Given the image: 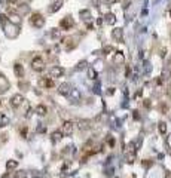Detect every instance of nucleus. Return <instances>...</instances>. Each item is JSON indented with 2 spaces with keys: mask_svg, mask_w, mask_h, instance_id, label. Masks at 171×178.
<instances>
[{
  "mask_svg": "<svg viewBox=\"0 0 171 178\" xmlns=\"http://www.w3.org/2000/svg\"><path fill=\"white\" fill-rule=\"evenodd\" d=\"M125 160L128 163H134L136 162V156H137V149H136V144L134 143H130L125 149Z\"/></svg>",
  "mask_w": 171,
  "mask_h": 178,
  "instance_id": "f257e3e1",
  "label": "nucleus"
},
{
  "mask_svg": "<svg viewBox=\"0 0 171 178\" xmlns=\"http://www.w3.org/2000/svg\"><path fill=\"white\" fill-rule=\"evenodd\" d=\"M30 24H31L33 27H36V28H40V27H43L45 19H43V16H42L40 13H33L31 18H30Z\"/></svg>",
  "mask_w": 171,
  "mask_h": 178,
  "instance_id": "f03ea898",
  "label": "nucleus"
},
{
  "mask_svg": "<svg viewBox=\"0 0 171 178\" xmlns=\"http://www.w3.org/2000/svg\"><path fill=\"white\" fill-rule=\"evenodd\" d=\"M31 68H33L34 71H43V68H45V62H43V59L39 58V56H36V58L31 61Z\"/></svg>",
  "mask_w": 171,
  "mask_h": 178,
  "instance_id": "7ed1b4c3",
  "label": "nucleus"
},
{
  "mask_svg": "<svg viewBox=\"0 0 171 178\" xmlns=\"http://www.w3.org/2000/svg\"><path fill=\"white\" fill-rule=\"evenodd\" d=\"M63 135H66V137H70L71 134H73V123L71 122H64V125H63V132H61Z\"/></svg>",
  "mask_w": 171,
  "mask_h": 178,
  "instance_id": "20e7f679",
  "label": "nucleus"
},
{
  "mask_svg": "<svg viewBox=\"0 0 171 178\" xmlns=\"http://www.w3.org/2000/svg\"><path fill=\"white\" fill-rule=\"evenodd\" d=\"M73 19L70 18V16H67V18H64V19H61V22H60V27L63 28V30H69V28H71L73 27Z\"/></svg>",
  "mask_w": 171,
  "mask_h": 178,
  "instance_id": "39448f33",
  "label": "nucleus"
},
{
  "mask_svg": "<svg viewBox=\"0 0 171 178\" xmlns=\"http://www.w3.org/2000/svg\"><path fill=\"white\" fill-rule=\"evenodd\" d=\"M63 73H64V70L61 67H52L49 71V76H51V79H57V77H61Z\"/></svg>",
  "mask_w": 171,
  "mask_h": 178,
  "instance_id": "423d86ee",
  "label": "nucleus"
},
{
  "mask_svg": "<svg viewBox=\"0 0 171 178\" xmlns=\"http://www.w3.org/2000/svg\"><path fill=\"white\" fill-rule=\"evenodd\" d=\"M22 103H24V97L19 95V94H18V95H13L12 100H10V104H12V107H15V108H18Z\"/></svg>",
  "mask_w": 171,
  "mask_h": 178,
  "instance_id": "0eeeda50",
  "label": "nucleus"
},
{
  "mask_svg": "<svg viewBox=\"0 0 171 178\" xmlns=\"http://www.w3.org/2000/svg\"><path fill=\"white\" fill-rule=\"evenodd\" d=\"M7 21H9L10 24H13V25H18V24L21 22V18H19V15H16V13H12V15L7 18Z\"/></svg>",
  "mask_w": 171,
  "mask_h": 178,
  "instance_id": "6e6552de",
  "label": "nucleus"
},
{
  "mask_svg": "<svg viewBox=\"0 0 171 178\" xmlns=\"http://www.w3.org/2000/svg\"><path fill=\"white\" fill-rule=\"evenodd\" d=\"M40 85L45 86V88H52L54 86V80L51 77H46V79H42L40 80Z\"/></svg>",
  "mask_w": 171,
  "mask_h": 178,
  "instance_id": "1a4fd4ad",
  "label": "nucleus"
},
{
  "mask_svg": "<svg viewBox=\"0 0 171 178\" xmlns=\"http://www.w3.org/2000/svg\"><path fill=\"white\" fill-rule=\"evenodd\" d=\"M61 4H63V0H57V1L52 3V6L49 7V12H57V10H60Z\"/></svg>",
  "mask_w": 171,
  "mask_h": 178,
  "instance_id": "9d476101",
  "label": "nucleus"
},
{
  "mask_svg": "<svg viewBox=\"0 0 171 178\" xmlns=\"http://www.w3.org/2000/svg\"><path fill=\"white\" fill-rule=\"evenodd\" d=\"M13 70H15V74H16L18 77H22V76H24V68H22L21 64H15Z\"/></svg>",
  "mask_w": 171,
  "mask_h": 178,
  "instance_id": "9b49d317",
  "label": "nucleus"
},
{
  "mask_svg": "<svg viewBox=\"0 0 171 178\" xmlns=\"http://www.w3.org/2000/svg\"><path fill=\"white\" fill-rule=\"evenodd\" d=\"M58 92H60V94H63V95H67V94L70 92V86H69L67 83H63V85H60Z\"/></svg>",
  "mask_w": 171,
  "mask_h": 178,
  "instance_id": "f8f14e48",
  "label": "nucleus"
},
{
  "mask_svg": "<svg viewBox=\"0 0 171 178\" xmlns=\"http://www.w3.org/2000/svg\"><path fill=\"white\" fill-rule=\"evenodd\" d=\"M36 113H37L39 116H45V114L48 113V108H46L45 105H42V104H40V105H37V107H36Z\"/></svg>",
  "mask_w": 171,
  "mask_h": 178,
  "instance_id": "ddd939ff",
  "label": "nucleus"
},
{
  "mask_svg": "<svg viewBox=\"0 0 171 178\" xmlns=\"http://www.w3.org/2000/svg\"><path fill=\"white\" fill-rule=\"evenodd\" d=\"M113 37H115L118 42H121V40H122V30H121V28H115V30H113Z\"/></svg>",
  "mask_w": 171,
  "mask_h": 178,
  "instance_id": "4468645a",
  "label": "nucleus"
},
{
  "mask_svg": "<svg viewBox=\"0 0 171 178\" xmlns=\"http://www.w3.org/2000/svg\"><path fill=\"white\" fill-rule=\"evenodd\" d=\"M51 137H52V141H54V143H58V141L63 138V134H61L60 131H55V132H52Z\"/></svg>",
  "mask_w": 171,
  "mask_h": 178,
  "instance_id": "2eb2a0df",
  "label": "nucleus"
},
{
  "mask_svg": "<svg viewBox=\"0 0 171 178\" xmlns=\"http://www.w3.org/2000/svg\"><path fill=\"white\" fill-rule=\"evenodd\" d=\"M18 166V162L16 160H7V163H6V168L7 169H13V168H16Z\"/></svg>",
  "mask_w": 171,
  "mask_h": 178,
  "instance_id": "dca6fc26",
  "label": "nucleus"
},
{
  "mask_svg": "<svg viewBox=\"0 0 171 178\" xmlns=\"http://www.w3.org/2000/svg\"><path fill=\"white\" fill-rule=\"evenodd\" d=\"M106 18H107V19H106V21H107V22H109V24H113V22H115V21H116V16H115V15H113V13H107V16H106Z\"/></svg>",
  "mask_w": 171,
  "mask_h": 178,
  "instance_id": "f3484780",
  "label": "nucleus"
},
{
  "mask_svg": "<svg viewBox=\"0 0 171 178\" xmlns=\"http://www.w3.org/2000/svg\"><path fill=\"white\" fill-rule=\"evenodd\" d=\"M158 129H159V132H161V134H165V132H167V123H164V122H162V123H159Z\"/></svg>",
  "mask_w": 171,
  "mask_h": 178,
  "instance_id": "a211bd4d",
  "label": "nucleus"
},
{
  "mask_svg": "<svg viewBox=\"0 0 171 178\" xmlns=\"http://www.w3.org/2000/svg\"><path fill=\"white\" fill-rule=\"evenodd\" d=\"M7 123H9V119H7V116L3 114V116H1V120H0V126H6Z\"/></svg>",
  "mask_w": 171,
  "mask_h": 178,
  "instance_id": "6ab92c4d",
  "label": "nucleus"
},
{
  "mask_svg": "<svg viewBox=\"0 0 171 178\" xmlns=\"http://www.w3.org/2000/svg\"><path fill=\"white\" fill-rule=\"evenodd\" d=\"M15 178H27V172L25 171H18L15 174Z\"/></svg>",
  "mask_w": 171,
  "mask_h": 178,
  "instance_id": "aec40b11",
  "label": "nucleus"
},
{
  "mask_svg": "<svg viewBox=\"0 0 171 178\" xmlns=\"http://www.w3.org/2000/svg\"><path fill=\"white\" fill-rule=\"evenodd\" d=\"M168 76H170V71L165 68V70L161 73V77H162V80H167V79H168Z\"/></svg>",
  "mask_w": 171,
  "mask_h": 178,
  "instance_id": "412c9836",
  "label": "nucleus"
},
{
  "mask_svg": "<svg viewBox=\"0 0 171 178\" xmlns=\"http://www.w3.org/2000/svg\"><path fill=\"white\" fill-rule=\"evenodd\" d=\"M116 61H118V62L124 61V55H122V52H118V53H116Z\"/></svg>",
  "mask_w": 171,
  "mask_h": 178,
  "instance_id": "4be33fe9",
  "label": "nucleus"
},
{
  "mask_svg": "<svg viewBox=\"0 0 171 178\" xmlns=\"http://www.w3.org/2000/svg\"><path fill=\"white\" fill-rule=\"evenodd\" d=\"M88 73H89V77H91V79H94V77H95V71H94L92 68H89V71H88Z\"/></svg>",
  "mask_w": 171,
  "mask_h": 178,
  "instance_id": "5701e85b",
  "label": "nucleus"
},
{
  "mask_svg": "<svg viewBox=\"0 0 171 178\" xmlns=\"http://www.w3.org/2000/svg\"><path fill=\"white\" fill-rule=\"evenodd\" d=\"M85 65H86V62H85V61H82V62H79V65H77V68H83Z\"/></svg>",
  "mask_w": 171,
  "mask_h": 178,
  "instance_id": "b1692460",
  "label": "nucleus"
},
{
  "mask_svg": "<svg viewBox=\"0 0 171 178\" xmlns=\"http://www.w3.org/2000/svg\"><path fill=\"white\" fill-rule=\"evenodd\" d=\"M21 134H22V137H25V135H27V128H22Z\"/></svg>",
  "mask_w": 171,
  "mask_h": 178,
  "instance_id": "393cba45",
  "label": "nucleus"
},
{
  "mask_svg": "<svg viewBox=\"0 0 171 178\" xmlns=\"http://www.w3.org/2000/svg\"><path fill=\"white\" fill-rule=\"evenodd\" d=\"M37 131H39V132H45V126H39Z\"/></svg>",
  "mask_w": 171,
  "mask_h": 178,
  "instance_id": "a878e982",
  "label": "nucleus"
},
{
  "mask_svg": "<svg viewBox=\"0 0 171 178\" xmlns=\"http://www.w3.org/2000/svg\"><path fill=\"white\" fill-rule=\"evenodd\" d=\"M144 107H147V108H149V107H150V103H149V101H147V100H146V101H144Z\"/></svg>",
  "mask_w": 171,
  "mask_h": 178,
  "instance_id": "bb28decb",
  "label": "nucleus"
},
{
  "mask_svg": "<svg viewBox=\"0 0 171 178\" xmlns=\"http://www.w3.org/2000/svg\"><path fill=\"white\" fill-rule=\"evenodd\" d=\"M143 165H144V166H149V165L152 166V162H147V160H146V162H143Z\"/></svg>",
  "mask_w": 171,
  "mask_h": 178,
  "instance_id": "cd10ccee",
  "label": "nucleus"
},
{
  "mask_svg": "<svg viewBox=\"0 0 171 178\" xmlns=\"http://www.w3.org/2000/svg\"><path fill=\"white\" fill-rule=\"evenodd\" d=\"M9 3H15V1H18V0H7Z\"/></svg>",
  "mask_w": 171,
  "mask_h": 178,
  "instance_id": "c85d7f7f",
  "label": "nucleus"
},
{
  "mask_svg": "<svg viewBox=\"0 0 171 178\" xmlns=\"http://www.w3.org/2000/svg\"><path fill=\"white\" fill-rule=\"evenodd\" d=\"M170 16H171V10H170Z\"/></svg>",
  "mask_w": 171,
  "mask_h": 178,
  "instance_id": "c756f323",
  "label": "nucleus"
}]
</instances>
